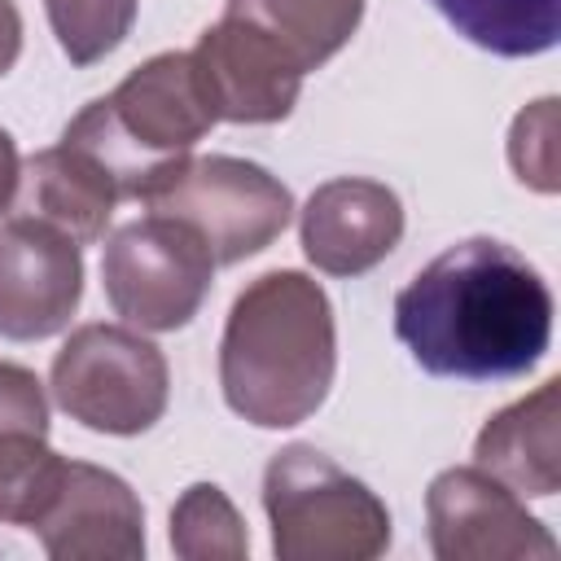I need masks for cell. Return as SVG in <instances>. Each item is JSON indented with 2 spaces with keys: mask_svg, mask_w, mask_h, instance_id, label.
<instances>
[{
  "mask_svg": "<svg viewBox=\"0 0 561 561\" xmlns=\"http://www.w3.org/2000/svg\"><path fill=\"white\" fill-rule=\"evenodd\" d=\"M430 548L438 561H552L557 539L526 513L522 495L508 491L478 465L443 469L425 491Z\"/></svg>",
  "mask_w": 561,
  "mask_h": 561,
  "instance_id": "ba28073f",
  "label": "cell"
},
{
  "mask_svg": "<svg viewBox=\"0 0 561 561\" xmlns=\"http://www.w3.org/2000/svg\"><path fill=\"white\" fill-rule=\"evenodd\" d=\"M26 215H39L70 232L79 245H92L105 237L114 206L123 202L114 180L75 145L57 140L53 149H39L26 167Z\"/></svg>",
  "mask_w": 561,
  "mask_h": 561,
  "instance_id": "5bb4252c",
  "label": "cell"
},
{
  "mask_svg": "<svg viewBox=\"0 0 561 561\" xmlns=\"http://www.w3.org/2000/svg\"><path fill=\"white\" fill-rule=\"evenodd\" d=\"M394 333L434 377L513 381L552 342V289L513 245L469 237L399 289Z\"/></svg>",
  "mask_w": 561,
  "mask_h": 561,
  "instance_id": "6da1fadb",
  "label": "cell"
},
{
  "mask_svg": "<svg viewBox=\"0 0 561 561\" xmlns=\"http://www.w3.org/2000/svg\"><path fill=\"white\" fill-rule=\"evenodd\" d=\"M508 162L535 193H557V101L543 96L526 105L508 131Z\"/></svg>",
  "mask_w": 561,
  "mask_h": 561,
  "instance_id": "ffe728a7",
  "label": "cell"
},
{
  "mask_svg": "<svg viewBox=\"0 0 561 561\" xmlns=\"http://www.w3.org/2000/svg\"><path fill=\"white\" fill-rule=\"evenodd\" d=\"M263 508L280 561H373L390 548V513L377 491L311 443H289L267 460Z\"/></svg>",
  "mask_w": 561,
  "mask_h": 561,
  "instance_id": "277c9868",
  "label": "cell"
},
{
  "mask_svg": "<svg viewBox=\"0 0 561 561\" xmlns=\"http://www.w3.org/2000/svg\"><path fill=\"white\" fill-rule=\"evenodd\" d=\"M333 373V307L307 272H263L237 294L219 342V386L237 416L289 430L324 403Z\"/></svg>",
  "mask_w": 561,
  "mask_h": 561,
  "instance_id": "7a4b0ae2",
  "label": "cell"
},
{
  "mask_svg": "<svg viewBox=\"0 0 561 561\" xmlns=\"http://www.w3.org/2000/svg\"><path fill=\"white\" fill-rule=\"evenodd\" d=\"M215 259L197 228L175 215H145L123 224L101 254V285L131 329L171 333L184 329L210 294Z\"/></svg>",
  "mask_w": 561,
  "mask_h": 561,
  "instance_id": "52a82bcc",
  "label": "cell"
},
{
  "mask_svg": "<svg viewBox=\"0 0 561 561\" xmlns=\"http://www.w3.org/2000/svg\"><path fill=\"white\" fill-rule=\"evenodd\" d=\"M188 57L215 123H280L302 92V70L263 31L228 13L197 35Z\"/></svg>",
  "mask_w": 561,
  "mask_h": 561,
  "instance_id": "8fae6325",
  "label": "cell"
},
{
  "mask_svg": "<svg viewBox=\"0 0 561 561\" xmlns=\"http://www.w3.org/2000/svg\"><path fill=\"white\" fill-rule=\"evenodd\" d=\"M44 9L61 53L75 66L110 57L136 22V0H44Z\"/></svg>",
  "mask_w": 561,
  "mask_h": 561,
  "instance_id": "d6986e66",
  "label": "cell"
},
{
  "mask_svg": "<svg viewBox=\"0 0 561 561\" xmlns=\"http://www.w3.org/2000/svg\"><path fill=\"white\" fill-rule=\"evenodd\" d=\"M473 465L517 495H557L561 486V381L548 377L526 399L500 408L478 443Z\"/></svg>",
  "mask_w": 561,
  "mask_h": 561,
  "instance_id": "4fadbf2b",
  "label": "cell"
},
{
  "mask_svg": "<svg viewBox=\"0 0 561 561\" xmlns=\"http://www.w3.org/2000/svg\"><path fill=\"white\" fill-rule=\"evenodd\" d=\"M215 127L188 53H158L136 66L110 96L83 105L61 131L83 149L127 202H149L162 180Z\"/></svg>",
  "mask_w": 561,
  "mask_h": 561,
  "instance_id": "3957f363",
  "label": "cell"
},
{
  "mask_svg": "<svg viewBox=\"0 0 561 561\" xmlns=\"http://www.w3.org/2000/svg\"><path fill=\"white\" fill-rule=\"evenodd\" d=\"M57 408L96 434H145L167 412V355L123 324H79L53 359Z\"/></svg>",
  "mask_w": 561,
  "mask_h": 561,
  "instance_id": "5b68a950",
  "label": "cell"
},
{
  "mask_svg": "<svg viewBox=\"0 0 561 561\" xmlns=\"http://www.w3.org/2000/svg\"><path fill=\"white\" fill-rule=\"evenodd\" d=\"M4 430H35L48 434V399L31 368L0 359V434Z\"/></svg>",
  "mask_w": 561,
  "mask_h": 561,
  "instance_id": "44dd1931",
  "label": "cell"
},
{
  "mask_svg": "<svg viewBox=\"0 0 561 561\" xmlns=\"http://www.w3.org/2000/svg\"><path fill=\"white\" fill-rule=\"evenodd\" d=\"M18 53H22V13L13 0H0V75L13 70Z\"/></svg>",
  "mask_w": 561,
  "mask_h": 561,
  "instance_id": "603a6c76",
  "label": "cell"
},
{
  "mask_svg": "<svg viewBox=\"0 0 561 561\" xmlns=\"http://www.w3.org/2000/svg\"><path fill=\"white\" fill-rule=\"evenodd\" d=\"M302 254L329 276L373 272L403 237V206L394 188L359 175L320 184L298 219Z\"/></svg>",
  "mask_w": 561,
  "mask_h": 561,
  "instance_id": "7c38bea8",
  "label": "cell"
},
{
  "mask_svg": "<svg viewBox=\"0 0 561 561\" xmlns=\"http://www.w3.org/2000/svg\"><path fill=\"white\" fill-rule=\"evenodd\" d=\"M145 206L197 228L215 267L267 250L294 219L289 188L267 167L228 153H188Z\"/></svg>",
  "mask_w": 561,
  "mask_h": 561,
  "instance_id": "8992f818",
  "label": "cell"
},
{
  "mask_svg": "<svg viewBox=\"0 0 561 561\" xmlns=\"http://www.w3.org/2000/svg\"><path fill=\"white\" fill-rule=\"evenodd\" d=\"M171 548L184 561H241L250 552V535L215 482H193L171 508Z\"/></svg>",
  "mask_w": 561,
  "mask_h": 561,
  "instance_id": "e0dca14e",
  "label": "cell"
},
{
  "mask_svg": "<svg viewBox=\"0 0 561 561\" xmlns=\"http://www.w3.org/2000/svg\"><path fill=\"white\" fill-rule=\"evenodd\" d=\"M224 13L263 31L302 75H311L355 35L364 0H228Z\"/></svg>",
  "mask_w": 561,
  "mask_h": 561,
  "instance_id": "9a60e30c",
  "label": "cell"
},
{
  "mask_svg": "<svg viewBox=\"0 0 561 561\" xmlns=\"http://www.w3.org/2000/svg\"><path fill=\"white\" fill-rule=\"evenodd\" d=\"M53 561H136L145 557V508L136 491L83 460H66L61 478L31 522Z\"/></svg>",
  "mask_w": 561,
  "mask_h": 561,
  "instance_id": "30bf717a",
  "label": "cell"
},
{
  "mask_svg": "<svg viewBox=\"0 0 561 561\" xmlns=\"http://www.w3.org/2000/svg\"><path fill=\"white\" fill-rule=\"evenodd\" d=\"M18 193H22V158H18L13 136L0 127V215L18 202Z\"/></svg>",
  "mask_w": 561,
  "mask_h": 561,
  "instance_id": "7402d4cb",
  "label": "cell"
},
{
  "mask_svg": "<svg viewBox=\"0 0 561 561\" xmlns=\"http://www.w3.org/2000/svg\"><path fill=\"white\" fill-rule=\"evenodd\" d=\"M83 298V254L39 215L0 224V337L39 342L70 324Z\"/></svg>",
  "mask_w": 561,
  "mask_h": 561,
  "instance_id": "9c48e42d",
  "label": "cell"
},
{
  "mask_svg": "<svg viewBox=\"0 0 561 561\" xmlns=\"http://www.w3.org/2000/svg\"><path fill=\"white\" fill-rule=\"evenodd\" d=\"M434 9L495 57H535L557 44V0H434Z\"/></svg>",
  "mask_w": 561,
  "mask_h": 561,
  "instance_id": "2e32d148",
  "label": "cell"
},
{
  "mask_svg": "<svg viewBox=\"0 0 561 561\" xmlns=\"http://www.w3.org/2000/svg\"><path fill=\"white\" fill-rule=\"evenodd\" d=\"M44 438L35 430L0 434V522L9 526H31L61 478L66 460Z\"/></svg>",
  "mask_w": 561,
  "mask_h": 561,
  "instance_id": "ac0fdd59",
  "label": "cell"
}]
</instances>
